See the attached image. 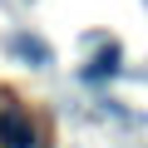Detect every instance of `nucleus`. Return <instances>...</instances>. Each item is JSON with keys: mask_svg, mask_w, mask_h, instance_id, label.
I'll return each mask as SVG.
<instances>
[{"mask_svg": "<svg viewBox=\"0 0 148 148\" xmlns=\"http://www.w3.org/2000/svg\"><path fill=\"white\" fill-rule=\"evenodd\" d=\"M35 143H40L35 119H30L25 109L5 104V109H0V148H35Z\"/></svg>", "mask_w": 148, "mask_h": 148, "instance_id": "obj_1", "label": "nucleus"}, {"mask_svg": "<svg viewBox=\"0 0 148 148\" xmlns=\"http://www.w3.org/2000/svg\"><path fill=\"white\" fill-rule=\"evenodd\" d=\"M5 49H10L15 59H25L30 69H49V64H54V49H49L40 35H30V30H15V35L5 40Z\"/></svg>", "mask_w": 148, "mask_h": 148, "instance_id": "obj_2", "label": "nucleus"}, {"mask_svg": "<svg viewBox=\"0 0 148 148\" xmlns=\"http://www.w3.org/2000/svg\"><path fill=\"white\" fill-rule=\"evenodd\" d=\"M119 59H123V49L109 40V45L94 54V64H84V79H89V84H99V79H114V74H119Z\"/></svg>", "mask_w": 148, "mask_h": 148, "instance_id": "obj_3", "label": "nucleus"}]
</instances>
